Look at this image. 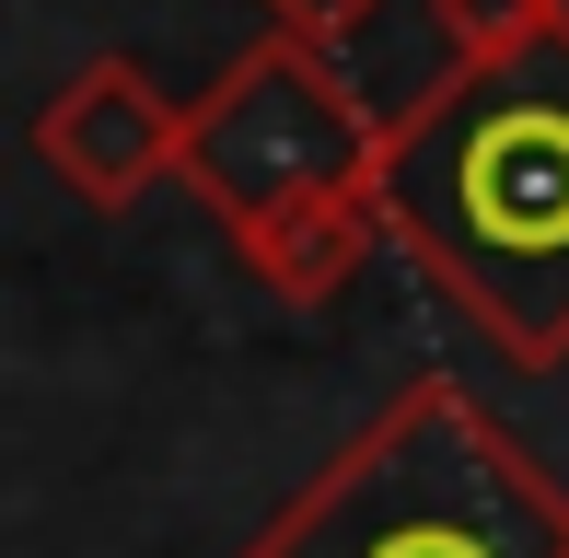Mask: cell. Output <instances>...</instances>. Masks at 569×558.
Segmentation results:
<instances>
[{
    "mask_svg": "<svg viewBox=\"0 0 569 558\" xmlns=\"http://www.w3.org/2000/svg\"><path fill=\"white\" fill-rule=\"evenodd\" d=\"M244 558H569V500L477 396L407 385Z\"/></svg>",
    "mask_w": 569,
    "mask_h": 558,
    "instance_id": "obj_2",
    "label": "cell"
},
{
    "mask_svg": "<svg viewBox=\"0 0 569 558\" xmlns=\"http://www.w3.org/2000/svg\"><path fill=\"white\" fill-rule=\"evenodd\" d=\"M268 12V36H302V47H349L360 23L383 12V0H256Z\"/></svg>",
    "mask_w": 569,
    "mask_h": 558,
    "instance_id": "obj_7",
    "label": "cell"
},
{
    "mask_svg": "<svg viewBox=\"0 0 569 558\" xmlns=\"http://www.w3.org/2000/svg\"><path fill=\"white\" fill-rule=\"evenodd\" d=\"M174 175H187V198L221 221V233H244V221L291 210V198L383 187V129H372V106L349 93L338 47L256 36L244 59L187 106V163H174Z\"/></svg>",
    "mask_w": 569,
    "mask_h": 558,
    "instance_id": "obj_3",
    "label": "cell"
},
{
    "mask_svg": "<svg viewBox=\"0 0 569 558\" xmlns=\"http://www.w3.org/2000/svg\"><path fill=\"white\" fill-rule=\"evenodd\" d=\"M396 233V210H383V187H326V198H291V210L244 221V268L268 279L279 302H338L360 268H372V245Z\"/></svg>",
    "mask_w": 569,
    "mask_h": 558,
    "instance_id": "obj_5",
    "label": "cell"
},
{
    "mask_svg": "<svg viewBox=\"0 0 569 558\" xmlns=\"http://www.w3.org/2000/svg\"><path fill=\"white\" fill-rule=\"evenodd\" d=\"M383 210L523 372L569 361V23L488 70L453 59L383 129Z\"/></svg>",
    "mask_w": 569,
    "mask_h": 558,
    "instance_id": "obj_1",
    "label": "cell"
},
{
    "mask_svg": "<svg viewBox=\"0 0 569 558\" xmlns=\"http://www.w3.org/2000/svg\"><path fill=\"white\" fill-rule=\"evenodd\" d=\"M569 23V0H430V36H442V59L488 70V59H523V47H547Z\"/></svg>",
    "mask_w": 569,
    "mask_h": 558,
    "instance_id": "obj_6",
    "label": "cell"
},
{
    "mask_svg": "<svg viewBox=\"0 0 569 558\" xmlns=\"http://www.w3.org/2000/svg\"><path fill=\"white\" fill-rule=\"evenodd\" d=\"M36 163L59 175L70 198H93V210H128V198H151L187 163V106H174L140 59H93V70H70L36 106Z\"/></svg>",
    "mask_w": 569,
    "mask_h": 558,
    "instance_id": "obj_4",
    "label": "cell"
}]
</instances>
